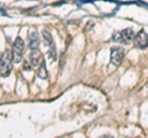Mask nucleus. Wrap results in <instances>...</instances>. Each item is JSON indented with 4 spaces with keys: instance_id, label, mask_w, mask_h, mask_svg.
I'll return each instance as SVG.
<instances>
[{
    "instance_id": "nucleus-4",
    "label": "nucleus",
    "mask_w": 148,
    "mask_h": 138,
    "mask_svg": "<svg viewBox=\"0 0 148 138\" xmlns=\"http://www.w3.org/2000/svg\"><path fill=\"white\" fill-rule=\"evenodd\" d=\"M135 42L137 44V47L140 48H146L148 46V35L143 30H141L135 36Z\"/></svg>"
},
{
    "instance_id": "nucleus-11",
    "label": "nucleus",
    "mask_w": 148,
    "mask_h": 138,
    "mask_svg": "<svg viewBox=\"0 0 148 138\" xmlns=\"http://www.w3.org/2000/svg\"><path fill=\"white\" fill-rule=\"evenodd\" d=\"M48 57L51 61H56L57 59V51H56V46L52 44L49 48V52H48Z\"/></svg>"
},
{
    "instance_id": "nucleus-1",
    "label": "nucleus",
    "mask_w": 148,
    "mask_h": 138,
    "mask_svg": "<svg viewBox=\"0 0 148 138\" xmlns=\"http://www.w3.org/2000/svg\"><path fill=\"white\" fill-rule=\"evenodd\" d=\"M12 53H10V51H4L1 53V61H0V74L1 78H6L12 70Z\"/></svg>"
},
{
    "instance_id": "nucleus-5",
    "label": "nucleus",
    "mask_w": 148,
    "mask_h": 138,
    "mask_svg": "<svg viewBox=\"0 0 148 138\" xmlns=\"http://www.w3.org/2000/svg\"><path fill=\"white\" fill-rule=\"evenodd\" d=\"M42 53H41V51L37 48V49H34L30 54V63L32 64V67H38L41 63H42Z\"/></svg>"
},
{
    "instance_id": "nucleus-3",
    "label": "nucleus",
    "mask_w": 148,
    "mask_h": 138,
    "mask_svg": "<svg viewBox=\"0 0 148 138\" xmlns=\"http://www.w3.org/2000/svg\"><path fill=\"white\" fill-rule=\"evenodd\" d=\"M125 56V51L121 47H112L111 48V64H114L115 67H119L121 66L122 63V59Z\"/></svg>"
},
{
    "instance_id": "nucleus-2",
    "label": "nucleus",
    "mask_w": 148,
    "mask_h": 138,
    "mask_svg": "<svg viewBox=\"0 0 148 138\" xmlns=\"http://www.w3.org/2000/svg\"><path fill=\"white\" fill-rule=\"evenodd\" d=\"M24 51H25V42L21 37H17L14 42L12 46V58L15 63H20L24 57Z\"/></svg>"
},
{
    "instance_id": "nucleus-10",
    "label": "nucleus",
    "mask_w": 148,
    "mask_h": 138,
    "mask_svg": "<svg viewBox=\"0 0 148 138\" xmlns=\"http://www.w3.org/2000/svg\"><path fill=\"white\" fill-rule=\"evenodd\" d=\"M112 41H114V42H119V43H125V44H126L122 32H115V33L112 35Z\"/></svg>"
},
{
    "instance_id": "nucleus-6",
    "label": "nucleus",
    "mask_w": 148,
    "mask_h": 138,
    "mask_svg": "<svg viewBox=\"0 0 148 138\" xmlns=\"http://www.w3.org/2000/svg\"><path fill=\"white\" fill-rule=\"evenodd\" d=\"M40 46V36L37 33V31H31L29 35V48L31 51L37 49Z\"/></svg>"
},
{
    "instance_id": "nucleus-9",
    "label": "nucleus",
    "mask_w": 148,
    "mask_h": 138,
    "mask_svg": "<svg viewBox=\"0 0 148 138\" xmlns=\"http://www.w3.org/2000/svg\"><path fill=\"white\" fill-rule=\"evenodd\" d=\"M42 36H43V42H45V44L48 46V47H51V46L53 44L52 35H51L47 30H42Z\"/></svg>"
},
{
    "instance_id": "nucleus-8",
    "label": "nucleus",
    "mask_w": 148,
    "mask_h": 138,
    "mask_svg": "<svg viewBox=\"0 0 148 138\" xmlns=\"http://www.w3.org/2000/svg\"><path fill=\"white\" fill-rule=\"evenodd\" d=\"M121 32L123 35V38H125V42H126V43H130L133 38H135V32H133L132 29H125Z\"/></svg>"
},
{
    "instance_id": "nucleus-7",
    "label": "nucleus",
    "mask_w": 148,
    "mask_h": 138,
    "mask_svg": "<svg viewBox=\"0 0 148 138\" xmlns=\"http://www.w3.org/2000/svg\"><path fill=\"white\" fill-rule=\"evenodd\" d=\"M40 79H47L48 78V73H47V68H46V62L42 61V63L38 66V72H37Z\"/></svg>"
},
{
    "instance_id": "nucleus-12",
    "label": "nucleus",
    "mask_w": 148,
    "mask_h": 138,
    "mask_svg": "<svg viewBox=\"0 0 148 138\" xmlns=\"http://www.w3.org/2000/svg\"><path fill=\"white\" fill-rule=\"evenodd\" d=\"M32 68H34V67H32V64H31V63H29L27 61L24 62V70H27V72H29V70H31Z\"/></svg>"
}]
</instances>
